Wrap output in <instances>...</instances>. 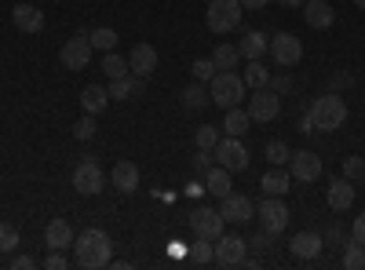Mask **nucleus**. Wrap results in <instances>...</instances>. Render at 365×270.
<instances>
[{
  "label": "nucleus",
  "mask_w": 365,
  "mask_h": 270,
  "mask_svg": "<svg viewBox=\"0 0 365 270\" xmlns=\"http://www.w3.org/2000/svg\"><path fill=\"white\" fill-rule=\"evenodd\" d=\"M110 252H113V242H110V234L99 230V227L77 234V242H73V263L84 266V270L110 266Z\"/></svg>",
  "instance_id": "nucleus-1"
},
{
  "label": "nucleus",
  "mask_w": 365,
  "mask_h": 270,
  "mask_svg": "<svg viewBox=\"0 0 365 270\" xmlns=\"http://www.w3.org/2000/svg\"><path fill=\"white\" fill-rule=\"evenodd\" d=\"M307 121L314 125V132H336L344 121H347V103L336 95V92H325L311 103L307 110Z\"/></svg>",
  "instance_id": "nucleus-2"
},
{
  "label": "nucleus",
  "mask_w": 365,
  "mask_h": 270,
  "mask_svg": "<svg viewBox=\"0 0 365 270\" xmlns=\"http://www.w3.org/2000/svg\"><path fill=\"white\" fill-rule=\"evenodd\" d=\"M208 95H212V103H216L220 110H234V106H241V99H249V84L234 70H220L216 77H212Z\"/></svg>",
  "instance_id": "nucleus-3"
},
{
  "label": "nucleus",
  "mask_w": 365,
  "mask_h": 270,
  "mask_svg": "<svg viewBox=\"0 0 365 270\" xmlns=\"http://www.w3.org/2000/svg\"><path fill=\"white\" fill-rule=\"evenodd\" d=\"M241 15H245L241 0H212L205 22H208L212 33H220V37H223V33H234V29L241 26Z\"/></svg>",
  "instance_id": "nucleus-4"
},
{
  "label": "nucleus",
  "mask_w": 365,
  "mask_h": 270,
  "mask_svg": "<svg viewBox=\"0 0 365 270\" xmlns=\"http://www.w3.org/2000/svg\"><path fill=\"white\" fill-rule=\"evenodd\" d=\"M91 41H88V29H77V33L63 44V51H58V63H63L66 70H84L91 63Z\"/></svg>",
  "instance_id": "nucleus-5"
},
{
  "label": "nucleus",
  "mask_w": 365,
  "mask_h": 270,
  "mask_svg": "<svg viewBox=\"0 0 365 270\" xmlns=\"http://www.w3.org/2000/svg\"><path fill=\"white\" fill-rule=\"evenodd\" d=\"M212 154H216V165H223L227 172H245L249 168V150H245V142H241L237 135L220 139V146L212 150Z\"/></svg>",
  "instance_id": "nucleus-6"
},
{
  "label": "nucleus",
  "mask_w": 365,
  "mask_h": 270,
  "mask_svg": "<svg viewBox=\"0 0 365 270\" xmlns=\"http://www.w3.org/2000/svg\"><path fill=\"white\" fill-rule=\"evenodd\" d=\"M245 256H249V242H245V237L227 234V230L216 237V256H212V259H216L220 266H241Z\"/></svg>",
  "instance_id": "nucleus-7"
},
{
  "label": "nucleus",
  "mask_w": 365,
  "mask_h": 270,
  "mask_svg": "<svg viewBox=\"0 0 365 270\" xmlns=\"http://www.w3.org/2000/svg\"><path fill=\"white\" fill-rule=\"evenodd\" d=\"M270 58L278 63L282 70L289 66H299V58H303V41L296 33H278V37H270Z\"/></svg>",
  "instance_id": "nucleus-8"
},
{
  "label": "nucleus",
  "mask_w": 365,
  "mask_h": 270,
  "mask_svg": "<svg viewBox=\"0 0 365 270\" xmlns=\"http://www.w3.org/2000/svg\"><path fill=\"white\" fill-rule=\"evenodd\" d=\"M190 230H194L197 237H212V242H216V237L227 230V219H223L220 208L201 204V208H194V212H190Z\"/></svg>",
  "instance_id": "nucleus-9"
},
{
  "label": "nucleus",
  "mask_w": 365,
  "mask_h": 270,
  "mask_svg": "<svg viewBox=\"0 0 365 270\" xmlns=\"http://www.w3.org/2000/svg\"><path fill=\"white\" fill-rule=\"evenodd\" d=\"M103 187H106V179H103L99 165L91 161V157H84V161L73 168V190L84 194V197H96V194H103Z\"/></svg>",
  "instance_id": "nucleus-10"
},
{
  "label": "nucleus",
  "mask_w": 365,
  "mask_h": 270,
  "mask_svg": "<svg viewBox=\"0 0 365 270\" xmlns=\"http://www.w3.org/2000/svg\"><path fill=\"white\" fill-rule=\"evenodd\" d=\"M278 113H282V95L270 92V88H256V95L249 99V117H252V121L270 125Z\"/></svg>",
  "instance_id": "nucleus-11"
},
{
  "label": "nucleus",
  "mask_w": 365,
  "mask_h": 270,
  "mask_svg": "<svg viewBox=\"0 0 365 270\" xmlns=\"http://www.w3.org/2000/svg\"><path fill=\"white\" fill-rule=\"evenodd\" d=\"M256 216H259L263 230H270L274 237L285 234V227H289V208H285L282 197H263V204L256 208Z\"/></svg>",
  "instance_id": "nucleus-12"
},
{
  "label": "nucleus",
  "mask_w": 365,
  "mask_h": 270,
  "mask_svg": "<svg viewBox=\"0 0 365 270\" xmlns=\"http://www.w3.org/2000/svg\"><path fill=\"white\" fill-rule=\"evenodd\" d=\"M289 175L299 179V183H314V179H322V157L314 154V150H292Z\"/></svg>",
  "instance_id": "nucleus-13"
},
{
  "label": "nucleus",
  "mask_w": 365,
  "mask_h": 270,
  "mask_svg": "<svg viewBox=\"0 0 365 270\" xmlns=\"http://www.w3.org/2000/svg\"><path fill=\"white\" fill-rule=\"evenodd\" d=\"M325 249V237L314 234V230H303V234H292V242H289V252L292 259H303V263H314Z\"/></svg>",
  "instance_id": "nucleus-14"
},
{
  "label": "nucleus",
  "mask_w": 365,
  "mask_h": 270,
  "mask_svg": "<svg viewBox=\"0 0 365 270\" xmlns=\"http://www.w3.org/2000/svg\"><path fill=\"white\" fill-rule=\"evenodd\" d=\"M220 212H223V219L227 223H252L256 219V204L245 197V194H227L223 197V204H220Z\"/></svg>",
  "instance_id": "nucleus-15"
},
{
  "label": "nucleus",
  "mask_w": 365,
  "mask_h": 270,
  "mask_svg": "<svg viewBox=\"0 0 365 270\" xmlns=\"http://www.w3.org/2000/svg\"><path fill=\"white\" fill-rule=\"evenodd\" d=\"M128 70H132L135 77H154V70H158V51H154V44H135V48L128 51Z\"/></svg>",
  "instance_id": "nucleus-16"
},
{
  "label": "nucleus",
  "mask_w": 365,
  "mask_h": 270,
  "mask_svg": "<svg viewBox=\"0 0 365 270\" xmlns=\"http://www.w3.org/2000/svg\"><path fill=\"white\" fill-rule=\"evenodd\" d=\"M325 197H329L332 212H347V208L354 204V183H351L347 175H344V179H332L329 190H325Z\"/></svg>",
  "instance_id": "nucleus-17"
},
{
  "label": "nucleus",
  "mask_w": 365,
  "mask_h": 270,
  "mask_svg": "<svg viewBox=\"0 0 365 270\" xmlns=\"http://www.w3.org/2000/svg\"><path fill=\"white\" fill-rule=\"evenodd\" d=\"M11 22H15V29H22V33H41L44 29V11L34 8V4H15L11 8Z\"/></svg>",
  "instance_id": "nucleus-18"
},
{
  "label": "nucleus",
  "mask_w": 365,
  "mask_h": 270,
  "mask_svg": "<svg viewBox=\"0 0 365 270\" xmlns=\"http://www.w3.org/2000/svg\"><path fill=\"white\" fill-rule=\"evenodd\" d=\"M299 11H303V19H307L311 29H329L332 22H336V11L329 8V0H307Z\"/></svg>",
  "instance_id": "nucleus-19"
},
{
  "label": "nucleus",
  "mask_w": 365,
  "mask_h": 270,
  "mask_svg": "<svg viewBox=\"0 0 365 270\" xmlns=\"http://www.w3.org/2000/svg\"><path fill=\"white\" fill-rule=\"evenodd\" d=\"M110 183H113L120 194H125V197L135 194V190H139V168H135L132 161H117L113 172H110Z\"/></svg>",
  "instance_id": "nucleus-20"
},
{
  "label": "nucleus",
  "mask_w": 365,
  "mask_h": 270,
  "mask_svg": "<svg viewBox=\"0 0 365 270\" xmlns=\"http://www.w3.org/2000/svg\"><path fill=\"white\" fill-rule=\"evenodd\" d=\"M44 242H48V249H73V242H77V234H73V227L66 223V219H51L48 223V230H44Z\"/></svg>",
  "instance_id": "nucleus-21"
},
{
  "label": "nucleus",
  "mask_w": 365,
  "mask_h": 270,
  "mask_svg": "<svg viewBox=\"0 0 365 270\" xmlns=\"http://www.w3.org/2000/svg\"><path fill=\"white\" fill-rule=\"evenodd\" d=\"M237 51H241V58H263L267 51H270V41H267V33H259V29H249V33H241V44H237Z\"/></svg>",
  "instance_id": "nucleus-22"
},
{
  "label": "nucleus",
  "mask_w": 365,
  "mask_h": 270,
  "mask_svg": "<svg viewBox=\"0 0 365 270\" xmlns=\"http://www.w3.org/2000/svg\"><path fill=\"white\" fill-rule=\"evenodd\" d=\"M179 103H182V110H187V113H197V110H205V106L212 103V95H208V88H205L201 81H194V84L182 88Z\"/></svg>",
  "instance_id": "nucleus-23"
},
{
  "label": "nucleus",
  "mask_w": 365,
  "mask_h": 270,
  "mask_svg": "<svg viewBox=\"0 0 365 270\" xmlns=\"http://www.w3.org/2000/svg\"><path fill=\"white\" fill-rule=\"evenodd\" d=\"M289 183H292V175L282 172V168H274V165H270V172L259 179V187H263L267 197H282V194H289Z\"/></svg>",
  "instance_id": "nucleus-24"
},
{
  "label": "nucleus",
  "mask_w": 365,
  "mask_h": 270,
  "mask_svg": "<svg viewBox=\"0 0 365 270\" xmlns=\"http://www.w3.org/2000/svg\"><path fill=\"white\" fill-rule=\"evenodd\" d=\"M205 190H208L212 197H220V201H223V197L230 194V172H227L223 165L208 168V172H205Z\"/></svg>",
  "instance_id": "nucleus-25"
},
{
  "label": "nucleus",
  "mask_w": 365,
  "mask_h": 270,
  "mask_svg": "<svg viewBox=\"0 0 365 270\" xmlns=\"http://www.w3.org/2000/svg\"><path fill=\"white\" fill-rule=\"evenodd\" d=\"M81 106H84V113H103L110 106V92L103 84H88L81 92Z\"/></svg>",
  "instance_id": "nucleus-26"
},
{
  "label": "nucleus",
  "mask_w": 365,
  "mask_h": 270,
  "mask_svg": "<svg viewBox=\"0 0 365 270\" xmlns=\"http://www.w3.org/2000/svg\"><path fill=\"white\" fill-rule=\"evenodd\" d=\"M249 125H252V117H249V110H241V106L227 110V117H223V132L227 135H237V139L249 132Z\"/></svg>",
  "instance_id": "nucleus-27"
},
{
  "label": "nucleus",
  "mask_w": 365,
  "mask_h": 270,
  "mask_svg": "<svg viewBox=\"0 0 365 270\" xmlns=\"http://www.w3.org/2000/svg\"><path fill=\"white\" fill-rule=\"evenodd\" d=\"M237 63H241V51L234 44H216L212 48V66L216 70H234Z\"/></svg>",
  "instance_id": "nucleus-28"
},
{
  "label": "nucleus",
  "mask_w": 365,
  "mask_h": 270,
  "mask_svg": "<svg viewBox=\"0 0 365 270\" xmlns=\"http://www.w3.org/2000/svg\"><path fill=\"white\" fill-rule=\"evenodd\" d=\"M241 77H245L249 88H267L270 84V70L263 66V58H249V66H245V73H241Z\"/></svg>",
  "instance_id": "nucleus-29"
},
{
  "label": "nucleus",
  "mask_w": 365,
  "mask_h": 270,
  "mask_svg": "<svg viewBox=\"0 0 365 270\" xmlns=\"http://www.w3.org/2000/svg\"><path fill=\"white\" fill-rule=\"evenodd\" d=\"M263 154H267V161L274 165V168H282V165H289V157H292V150L282 142V139H270L267 146H263Z\"/></svg>",
  "instance_id": "nucleus-30"
},
{
  "label": "nucleus",
  "mask_w": 365,
  "mask_h": 270,
  "mask_svg": "<svg viewBox=\"0 0 365 270\" xmlns=\"http://www.w3.org/2000/svg\"><path fill=\"white\" fill-rule=\"evenodd\" d=\"M103 73L113 81V77H125V73H132V70H128V63H125V55L106 51V55H103Z\"/></svg>",
  "instance_id": "nucleus-31"
},
{
  "label": "nucleus",
  "mask_w": 365,
  "mask_h": 270,
  "mask_svg": "<svg viewBox=\"0 0 365 270\" xmlns=\"http://www.w3.org/2000/svg\"><path fill=\"white\" fill-rule=\"evenodd\" d=\"M88 41H91V48H96V51H113L117 33H113L110 26H99V29H91V33H88Z\"/></svg>",
  "instance_id": "nucleus-32"
},
{
  "label": "nucleus",
  "mask_w": 365,
  "mask_h": 270,
  "mask_svg": "<svg viewBox=\"0 0 365 270\" xmlns=\"http://www.w3.org/2000/svg\"><path fill=\"white\" fill-rule=\"evenodd\" d=\"M19 252V227L0 223V256H15Z\"/></svg>",
  "instance_id": "nucleus-33"
},
{
  "label": "nucleus",
  "mask_w": 365,
  "mask_h": 270,
  "mask_svg": "<svg viewBox=\"0 0 365 270\" xmlns=\"http://www.w3.org/2000/svg\"><path fill=\"white\" fill-rule=\"evenodd\" d=\"M344 266H347V270H365V245L347 242V245H344Z\"/></svg>",
  "instance_id": "nucleus-34"
},
{
  "label": "nucleus",
  "mask_w": 365,
  "mask_h": 270,
  "mask_svg": "<svg viewBox=\"0 0 365 270\" xmlns=\"http://www.w3.org/2000/svg\"><path fill=\"white\" fill-rule=\"evenodd\" d=\"M212 256H216V242H212V237H197L194 249H190V259L194 263H212Z\"/></svg>",
  "instance_id": "nucleus-35"
},
{
  "label": "nucleus",
  "mask_w": 365,
  "mask_h": 270,
  "mask_svg": "<svg viewBox=\"0 0 365 270\" xmlns=\"http://www.w3.org/2000/svg\"><path fill=\"white\" fill-rule=\"evenodd\" d=\"M194 139H197V150H216V146H220V128H212V125H201Z\"/></svg>",
  "instance_id": "nucleus-36"
},
{
  "label": "nucleus",
  "mask_w": 365,
  "mask_h": 270,
  "mask_svg": "<svg viewBox=\"0 0 365 270\" xmlns=\"http://www.w3.org/2000/svg\"><path fill=\"white\" fill-rule=\"evenodd\" d=\"M73 135H77L81 142H88V139H96V113H84L81 121L73 125Z\"/></svg>",
  "instance_id": "nucleus-37"
},
{
  "label": "nucleus",
  "mask_w": 365,
  "mask_h": 270,
  "mask_svg": "<svg viewBox=\"0 0 365 270\" xmlns=\"http://www.w3.org/2000/svg\"><path fill=\"white\" fill-rule=\"evenodd\" d=\"M106 92H110V99H132V84H128V73H125V77H113Z\"/></svg>",
  "instance_id": "nucleus-38"
},
{
  "label": "nucleus",
  "mask_w": 365,
  "mask_h": 270,
  "mask_svg": "<svg viewBox=\"0 0 365 270\" xmlns=\"http://www.w3.org/2000/svg\"><path fill=\"white\" fill-rule=\"evenodd\" d=\"M344 175L351 179V183H354V179H361V175H365V157H358V154H351V157L344 161Z\"/></svg>",
  "instance_id": "nucleus-39"
},
{
  "label": "nucleus",
  "mask_w": 365,
  "mask_h": 270,
  "mask_svg": "<svg viewBox=\"0 0 365 270\" xmlns=\"http://www.w3.org/2000/svg\"><path fill=\"white\" fill-rule=\"evenodd\" d=\"M354 84V73L351 70H336V73H332V81H329V92H344V88H351Z\"/></svg>",
  "instance_id": "nucleus-40"
},
{
  "label": "nucleus",
  "mask_w": 365,
  "mask_h": 270,
  "mask_svg": "<svg viewBox=\"0 0 365 270\" xmlns=\"http://www.w3.org/2000/svg\"><path fill=\"white\" fill-rule=\"evenodd\" d=\"M190 70H194V81H201V84L216 77V73H212V70H216V66H212V58H197V63H194Z\"/></svg>",
  "instance_id": "nucleus-41"
},
{
  "label": "nucleus",
  "mask_w": 365,
  "mask_h": 270,
  "mask_svg": "<svg viewBox=\"0 0 365 270\" xmlns=\"http://www.w3.org/2000/svg\"><path fill=\"white\" fill-rule=\"evenodd\" d=\"M44 266H48V270H66V266H70V259H66V252H63V249H51V256L44 259Z\"/></svg>",
  "instance_id": "nucleus-42"
},
{
  "label": "nucleus",
  "mask_w": 365,
  "mask_h": 270,
  "mask_svg": "<svg viewBox=\"0 0 365 270\" xmlns=\"http://www.w3.org/2000/svg\"><path fill=\"white\" fill-rule=\"evenodd\" d=\"M351 242L365 245V212H358V216H354V223H351Z\"/></svg>",
  "instance_id": "nucleus-43"
},
{
  "label": "nucleus",
  "mask_w": 365,
  "mask_h": 270,
  "mask_svg": "<svg viewBox=\"0 0 365 270\" xmlns=\"http://www.w3.org/2000/svg\"><path fill=\"white\" fill-rule=\"evenodd\" d=\"M270 92H278V95H289V92H292V77H289V73L274 77V81H270Z\"/></svg>",
  "instance_id": "nucleus-44"
},
{
  "label": "nucleus",
  "mask_w": 365,
  "mask_h": 270,
  "mask_svg": "<svg viewBox=\"0 0 365 270\" xmlns=\"http://www.w3.org/2000/svg\"><path fill=\"white\" fill-rule=\"evenodd\" d=\"M8 266H11V270H34V266H37V259L19 252V256H11V259H8Z\"/></svg>",
  "instance_id": "nucleus-45"
},
{
  "label": "nucleus",
  "mask_w": 365,
  "mask_h": 270,
  "mask_svg": "<svg viewBox=\"0 0 365 270\" xmlns=\"http://www.w3.org/2000/svg\"><path fill=\"white\" fill-rule=\"evenodd\" d=\"M249 245H252V249H259V252H267V249L274 245V234H270V230H259V234L252 237V242H249Z\"/></svg>",
  "instance_id": "nucleus-46"
},
{
  "label": "nucleus",
  "mask_w": 365,
  "mask_h": 270,
  "mask_svg": "<svg viewBox=\"0 0 365 270\" xmlns=\"http://www.w3.org/2000/svg\"><path fill=\"white\" fill-rule=\"evenodd\" d=\"M212 168V150H197V157H194V172H208Z\"/></svg>",
  "instance_id": "nucleus-47"
},
{
  "label": "nucleus",
  "mask_w": 365,
  "mask_h": 270,
  "mask_svg": "<svg viewBox=\"0 0 365 270\" xmlns=\"http://www.w3.org/2000/svg\"><path fill=\"white\" fill-rule=\"evenodd\" d=\"M325 242H332V245H347V237H344V230H340L336 223H332L329 234H325Z\"/></svg>",
  "instance_id": "nucleus-48"
},
{
  "label": "nucleus",
  "mask_w": 365,
  "mask_h": 270,
  "mask_svg": "<svg viewBox=\"0 0 365 270\" xmlns=\"http://www.w3.org/2000/svg\"><path fill=\"white\" fill-rule=\"evenodd\" d=\"M128 84H132V99L146 92V77H135V73H128Z\"/></svg>",
  "instance_id": "nucleus-49"
},
{
  "label": "nucleus",
  "mask_w": 365,
  "mask_h": 270,
  "mask_svg": "<svg viewBox=\"0 0 365 270\" xmlns=\"http://www.w3.org/2000/svg\"><path fill=\"white\" fill-rule=\"evenodd\" d=\"M270 4V0H241V8H245V11H263Z\"/></svg>",
  "instance_id": "nucleus-50"
},
{
  "label": "nucleus",
  "mask_w": 365,
  "mask_h": 270,
  "mask_svg": "<svg viewBox=\"0 0 365 270\" xmlns=\"http://www.w3.org/2000/svg\"><path fill=\"white\" fill-rule=\"evenodd\" d=\"M278 4H282V8H296V11H299L303 4H307V0H278Z\"/></svg>",
  "instance_id": "nucleus-51"
},
{
  "label": "nucleus",
  "mask_w": 365,
  "mask_h": 270,
  "mask_svg": "<svg viewBox=\"0 0 365 270\" xmlns=\"http://www.w3.org/2000/svg\"><path fill=\"white\" fill-rule=\"evenodd\" d=\"M354 4H358V11H365V0H354Z\"/></svg>",
  "instance_id": "nucleus-52"
}]
</instances>
